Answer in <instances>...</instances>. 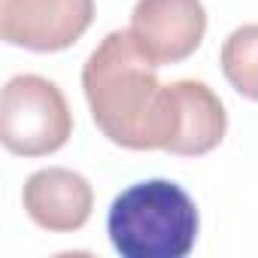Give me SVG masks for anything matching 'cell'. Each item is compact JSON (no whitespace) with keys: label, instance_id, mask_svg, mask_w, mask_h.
<instances>
[{"label":"cell","instance_id":"1","mask_svg":"<svg viewBox=\"0 0 258 258\" xmlns=\"http://www.w3.org/2000/svg\"><path fill=\"white\" fill-rule=\"evenodd\" d=\"M82 91L91 118L121 149H164L176 137L179 109L173 82L158 79V64L137 46L131 31H112L82 67Z\"/></svg>","mask_w":258,"mask_h":258},{"label":"cell","instance_id":"2","mask_svg":"<svg viewBox=\"0 0 258 258\" xmlns=\"http://www.w3.org/2000/svg\"><path fill=\"white\" fill-rule=\"evenodd\" d=\"M106 231L121 258H185L198 243L201 216L182 185L146 179L112 201Z\"/></svg>","mask_w":258,"mask_h":258},{"label":"cell","instance_id":"3","mask_svg":"<svg viewBox=\"0 0 258 258\" xmlns=\"http://www.w3.org/2000/svg\"><path fill=\"white\" fill-rule=\"evenodd\" d=\"M73 115L61 88L37 73H19L4 85L0 100V140L7 152L43 158L67 146Z\"/></svg>","mask_w":258,"mask_h":258},{"label":"cell","instance_id":"4","mask_svg":"<svg viewBox=\"0 0 258 258\" xmlns=\"http://www.w3.org/2000/svg\"><path fill=\"white\" fill-rule=\"evenodd\" d=\"M94 22V0H0V37L28 52L70 49Z\"/></svg>","mask_w":258,"mask_h":258},{"label":"cell","instance_id":"5","mask_svg":"<svg viewBox=\"0 0 258 258\" xmlns=\"http://www.w3.org/2000/svg\"><path fill=\"white\" fill-rule=\"evenodd\" d=\"M127 31L158 67L179 64L204 43L207 10L201 0H137Z\"/></svg>","mask_w":258,"mask_h":258},{"label":"cell","instance_id":"6","mask_svg":"<svg viewBox=\"0 0 258 258\" xmlns=\"http://www.w3.org/2000/svg\"><path fill=\"white\" fill-rule=\"evenodd\" d=\"M22 201L31 222L52 234H70L85 228L94 210L91 182L67 167H43L31 173Z\"/></svg>","mask_w":258,"mask_h":258},{"label":"cell","instance_id":"7","mask_svg":"<svg viewBox=\"0 0 258 258\" xmlns=\"http://www.w3.org/2000/svg\"><path fill=\"white\" fill-rule=\"evenodd\" d=\"M173 94H176L179 124H176V137L167 146V152L185 155V158L213 152L225 140V131H228V112L219 94L201 79H176Z\"/></svg>","mask_w":258,"mask_h":258},{"label":"cell","instance_id":"8","mask_svg":"<svg viewBox=\"0 0 258 258\" xmlns=\"http://www.w3.org/2000/svg\"><path fill=\"white\" fill-rule=\"evenodd\" d=\"M222 73L231 88L249 100H258V25H243L222 43Z\"/></svg>","mask_w":258,"mask_h":258}]
</instances>
